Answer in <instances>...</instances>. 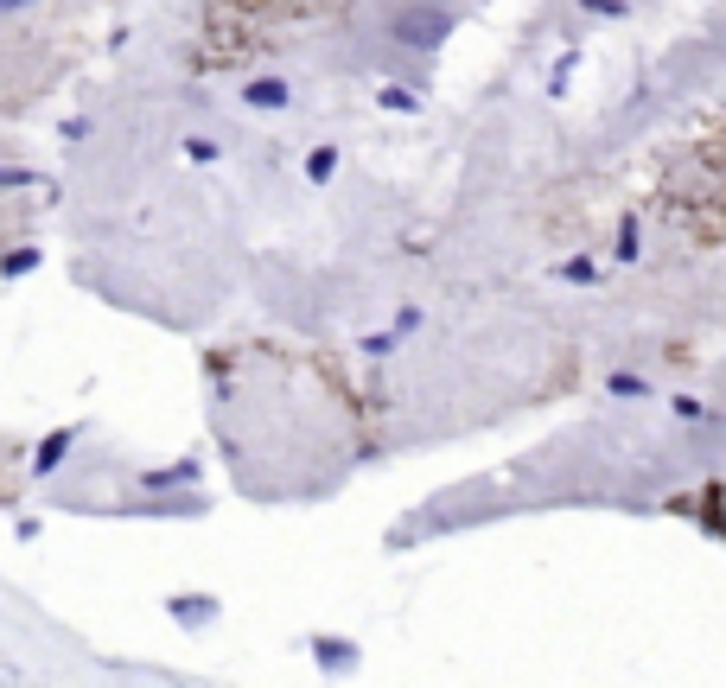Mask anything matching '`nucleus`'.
I'll return each instance as SVG.
<instances>
[{
	"label": "nucleus",
	"mask_w": 726,
	"mask_h": 688,
	"mask_svg": "<svg viewBox=\"0 0 726 688\" xmlns=\"http://www.w3.org/2000/svg\"><path fill=\"white\" fill-rule=\"evenodd\" d=\"M319 0H204L198 13V45L204 64L223 71V64H249L274 51L287 39V26H300Z\"/></svg>",
	"instance_id": "obj_1"
},
{
	"label": "nucleus",
	"mask_w": 726,
	"mask_h": 688,
	"mask_svg": "<svg viewBox=\"0 0 726 688\" xmlns=\"http://www.w3.org/2000/svg\"><path fill=\"white\" fill-rule=\"evenodd\" d=\"M612 395H631V402H637V395H650V383H644V376H631V370H618L612 376Z\"/></svg>",
	"instance_id": "obj_2"
},
{
	"label": "nucleus",
	"mask_w": 726,
	"mask_h": 688,
	"mask_svg": "<svg viewBox=\"0 0 726 688\" xmlns=\"http://www.w3.org/2000/svg\"><path fill=\"white\" fill-rule=\"evenodd\" d=\"M580 7H586V13H599V20H625V13H631L625 0H580Z\"/></svg>",
	"instance_id": "obj_3"
},
{
	"label": "nucleus",
	"mask_w": 726,
	"mask_h": 688,
	"mask_svg": "<svg viewBox=\"0 0 726 688\" xmlns=\"http://www.w3.org/2000/svg\"><path fill=\"white\" fill-rule=\"evenodd\" d=\"M561 274H567V281H580V287H586V281H593V262H586V255H574V262H561Z\"/></svg>",
	"instance_id": "obj_4"
},
{
	"label": "nucleus",
	"mask_w": 726,
	"mask_h": 688,
	"mask_svg": "<svg viewBox=\"0 0 726 688\" xmlns=\"http://www.w3.org/2000/svg\"><path fill=\"white\" fill-rule=\"evenodd\" d=\"M0 497H7V478H0Z\"/></svg>",
	"instance_id": "obj_5"
}]
</instances>
